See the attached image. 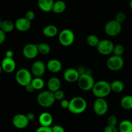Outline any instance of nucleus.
I'll use <instances>...</instances> for the list:
<instances>
[{"mask_svg": "<svg viewBox=\"0 0 132 132\" xmlns=\"http://www.w3.org/2000/svg\"><path fill=\"white\" fill-rule=\"evenodd\" d=\"M129 6H130V9L132 10V0H130V3H129Z\"/></svg>", "mask_w": 132, "mask_h": 132, "instance_id": "37998d69", "label": "nucleus"}, {"mask_svg": "<svg viewBox=\"0 0 132 132\" xmlns=\"http://www.w3.org/2000/svg\"><path fill=\"white\" fill-rule=\"evenodd\" d=\"M38 104L43 108H49L54 104L55 101L54 92L50 90H45L39 94L37 97Z\"/></svg>", "mask_w": 132, "mask_h": 132, "instance_id": "7ed1b4c3", "label": "nucleus"}, {"mask_svg": "<svg viewBox=\"0 0 132 132\" xmlns=\"http://www.w3.org/2000/svg\"><path fill=\"white\" fill-rule=\"evenodd\" d=\"M52 132H65L64 128L60 125H55L52 127Z\"/></svg>", "mask_w": 132, "mask_h": 132, "instance_id": "e433bc0d", "label": "nucleus"}, {"mask_svg": "<svg viewBox=\"0 0 132 132\" xmlns=\"http://www.w3.org/2000/svg\"><path fill=\"white\" fill-rule=\"evenodd\" d=\"M39 122L43 126H50L53 122V117L48 112H43L39 116Z\"/></svg>", "mask_w": 132, "mask_h": 132, "instance_id": "a211bd4d", "label": "nucleus"}, {"mask_svg": "<svg viewBox=\"0 0 132 132\" xmlns=\"http://www.w3.org/2000/svg\"><path fill=\"white\" fill-rule=\"evenodd\" d=\"M121 106L123 109L130 110L132 109V95H125L121 99Z\"/></svg>", "mask_w": 132, "mask_h": 132, "instance_id": "393cba45", "label": "nucleus"}, {"mask_svg": "<svg viewBox=\"0 0 132 132\" xmlns=\"http://www.w3.org/2000/svg\"><path fill=\"white\" fill-rule=\"evenodd\" d=\"M54 97H55V100L57 101H61L64 99V96H65V94H64V91L61 90H58L57 91L54 92Z\"/></svg>", "mask_w": 132, "mask_h": 132, "instance_id": "473e14b6", "label": "nucleus"}, {"mask_svg": "<svg viewBox=\"0 0 132 132\" xmlns=\"http://www.w3.org/2000/svg\"><path fill=\"white\" fill-rule=\"evenodd\" d=\"M46 67L45 63L39 60L34 62L31 67V73L36 77H42L45 73Z\"/></svg>", "mask_w": 132, "mask_h": 132, "instance_id": "ddd939ff", "label": "nucleus"}, {"mask_svg": "<svg viewBox=\"0 0 132 132\" xmlns=\"http://www.w3.org/2000/svg\"><path fill=\"white\" fill-rule=\"evenodd\" d=\"M107 123H108V125L117 126V124H118V119L116 116L112 115L108 117V119H107Z\"/></svg>", "mask_w": 132, "mask_h": 132, "instance_id": "7c9ffc66", "label": "nucleus"}, {"mask_svg": "<svg viewBox=\"0 0 132 132\" xmlns=\"http://www.w3.org/2000/svg\"><path fill=\"white\" fill-rule=\"evenodd\" d=\"M27 119H28V121H32L35 119V115L34 113H28V114L27 115Z\"/></svg>", "mask_w": 132, "mask_h": 132, "instance_id": "79ce46f5", "label": "nucleus"}, {"mask_svg": "<svg viewBox=\"0 0 132 132\" xmlns=\"http://www.w3.org/2000/svg\"><path fill=\"white\" fill-rule=\"evenodd\" d=\"M1 22H2V21H1V18H0V28H1Z\"/></svg>", "mask_w": 132, "mask_h": 132, "instance_id": "a18cd8bd", "label": "nucleus"}, {"mask_svg": "<svg viewBox=\"0 0 132 132\" xmlns=\"http://www.w3.org/2000/svg\"><path fill=\"white\" fill-rule=\"evenodd\" d=\"M35 132H52V127L50 126H41L37 128Z\"/></svg>", "mask_w": 132, "mask_h": 132, "instance_id": "72a5a7b5", "label": "nucleus"}, {"mask_svg": "<svg viewBox=\"0 0 132 132\" xmlns=\"http://www.w3.org/2000/svg\"><path fill=\"white\" fill-rule=\"evenodd\" d=\"M2 67H1V64H0V74H1V72H2Z\"/></svg>", "mask_w": 132, "mask_h": 132, "instance_id": "c03bdc74", "label": "nucleus"}, {"mask_svg": "<svg viewBox=\"0 0 132 132\" xmlns=\"http://www.w3.org/2000/svg\"><path fill=\"white\" fill-rule=\"evenodd\" d=\"M58 39L62 46H70L74 42L75 34L72 30L65 28L59 34Z\"/></svg>", "mask_w": 132, "mask_h": 132, "instance_id": "39448f33", "label": "nucleus"}, {"mask_svg": "<svg viewBox=\"0 0 132 132\" xmlns=\"http://www.w3.org/2000/svg\"><path fill=\"white\" fill-rule=\"evenodd\" d=\"M122 30V24L114 20L109 21L106 23L104 26V32L110 37H116L121 33Z\"/></svg>", "mask_w": 132, "mask_h": 132, "instance_id": "0eeeda50", "label": "nucleus"}, {"mask_svg": "<svg viewBox=\"0 0 132 132\" xmlns=\"http://www.w3.org/2000/svg\"><path fill=\"white\" fill-rule=\"evenodd\" d=\"M126 19V15L125 14V12H119L117 13L116 15V20L118 22H119L120 23H122L123 22L125 21Z\"/></svg>", "mask_w": 132, "mask_h": 132, "instance_id": "2f4dec72", "label": "nucleus"}, {"mask_svg": "<svg viewBox=\"0 0 132 132\" xmlns=\"http://www.w3.org/2000/svg\"><path fill=\"white\" fill-rule=\"evenodd\" d=\"M93 107L94 112L99 116L105 115L108 110V104L104 98H97Z\"/></svg>", "mask_w": 132, "mask_h": 132, "instance_id": "9d476101", "label": "nucleus"}, {"mask_svg": "<svg viewBox=\"0 0 132 132\" xmlns=\"http://www.w3.org/2000/svg\"><path fill=\"white\" fill-rule=\"evenodd\" d=\"M87 108V102L83 97L80 96L74 97L70 101L68 110L73 114H81Z\"/></svg>", "mask_w": 132, "mask_h": 132, "instance_id": "f257e3e1", "label": "nucleus"}, {"mask_svg": "<svg viewBox=\"0 0 132 132\" xmlns=\"http://www.w3.org/2000/svg\"><path fill=\"white\" fill-rule=\"evenodd\" d=\"M15 27L19 32H27L30 28L31 21L26 18H20L16 20L15 23Z\"/></svg>", "mask_w": 132, "mask_h": 132, "instance_id": "dca6fc26", "label": "nucleus"}, {"mask_svg": "<svg viewBox=\"0 0 132 132\" xmlns=\"http://www.w3.org/2000/svg\"><path fill=\"white\" fill-rule=\"evenodd\" d=\"M112 91L115 93H121L125 89V85L123 82L120 80H115L110 83Z\"/></svg>", "mask_w": 132, "mask_h": 132, "instance_id": "b1692460", "label": "nucleus"}, {"mask_svg": "<svg viewBox=\"0 0 132 132\" xmlns=\"http://www.w3.org/2000/svg\"><path fill=\"white\" fill-rule=\"evenodd\" d=\"M81 73L76 69L73 68H69L65 70L63 73L64 80L70 83L77 82Z\"/></svg>", "mask_w": 132, "mask_h": 132, "instance_id": "4468645a", "label": "nucleus"}, {"mask_svg": "<svg viewBox=\"0 0 132 132\" xmlns=\"http://www.w3.org/2000/svg\"><path fill=\"white\" fill-rule=\"evenodd\" d=\"M14 55V52L12 51V50H6V51L5 52V57H6L13 58Z\"/></svg>", "mask_w": 132, "mask_h": 132, "instance_id": "a19ab883", "label": "nucleus"}, {"mask_svg": "<svg viewBox=\"0 0 132 132\" xmlns=\"http://www.w3.org/2000/svg\"><path fill=\"white\" fill-rule=\"evenodd\" d=\"M30 121L27 119V115L19 113L13 117L12 124L16 128L24 129L28 126Z\"/></svg>", "mask_w": 132, "mask_h": 132, "instance_id": "f8f14e48", "label": "nucleus"}, {"mask_svg": "<svg viewBox=\"0 0 132 132\" xmlns=\"http://www.w3.org/2000/svg\"><path fill=\"white\" fill-rule=\"evenodd\" d=\"M31 83L36 90H41L45 86V81L41 77H36L32 79Z\"/></svg>", "mask_w": 132, "mask_h": 132, "instance_id": "bb28decb", "label": "nucleus"}, {"mask_svg": "<svg viewBox=\"0 0 132 132\" xmlns=\"http://www.w3.org/2000/svg\"><path fill=\"white\" fill-rule=\"evenodd\" d=\"M69 104H70V101L67 100V99H63V100L61 101V103L60 105L64 109H68V106H69Z\"/></svg>", "mask_w": 132, "mask_h": 132, "instance_id": "4c0bfd02", "label": "nucleus"}, {"mask_svg": "<svg viewBox=\"0 0 132 132\" xmlns=\"http://www.w3.org/2000/svg\"><path fill=\"white\" fill-rule=\"evenodd\" d=\"M6 39V33L0 28V45L3 43Z\"/></svg>", "mask_w": 132, "mask_h": 132, "instance_id": "58836bf2", "label": "nucleus"}, {"mask_svg": "<svg viewBox=\"0 0 132 132\" xmlns=\"http://www.w3.org/2000/svg\"><path fill=\"white\" fill-rule=\"evenodd\" d=\"M92 93L97 98L106 97L112 92L110 83L106 81L101 80L95 82L92 88Z\"/></svg>", "mask_w": 132, "mask_h": 132, "instance_id": "f03ea898", "label": "nucleus"}, {"mask_svg": "<svg viewBox=\"0 0 132 132\" xmlns=\"http://www.w3.org/2000/svg\"><path fill=\"white\" fill-rule=\"evenodd\" d=\"M54 2V0H37V5L40 10L45 12H49L52 11Z\"/></svg>", "mask_w": 132, "mask_h": 132, "instance_id": "6ab92c4d", "label": "nucleus"}, {"mask_svg": "<svg viewBox=\"0 0 132 132\" xmlns=\"http://www.w3.org/2000/svg\"><path fill=\"white\" fill-rule=\"evenodd\" d=\"M47 86L48 90L55 92L59 90L61 86V82L60 79L56 77H52L48 79L47 82Z\"/></svg>", "mask_w": 132, "mask_h": 132, "instance_id": "aec40b11", "label": "nucleus"}, {"mask_svg": "<svg viewBox=\"0 0 132 132\" xmlns=\"http://www.w3.org/2000/svg\"><path fill=\"white\" fill-rule=\"evenodd\" d=\"M99 37L94 34H90L86 38V43L88 45L92 47H97L99 44Z\"/></svg>", "mask_w": 132, "mask_h": 132, "instance_id": "c85d7f7f", "label": "nucleus"}, {"mask_svg": "<svg viewBox=\"0 0 132 132\" xmlns=\"http://www.w3.org/2000/svg\"><path fill=\"white\" fill-rule=\"evenodd\" d=\"M125 64L123 58L122 56L118 55H112L110 56L106 61V66L109 70L112 71H119L122 69Z\"/></svg>", "mask_w": 132, "mask_h": 132, "instance_id": "6e6552de", "label": "nucleus"}, {"mask_svg": "<svg viewBox=\"0 0 132 132\" xmlns=\"http://www.w3.org/2000/svg\"><path fill=\"white\" fill-rule=\"evenodd\" d=\"M104 132H119L117 126L107 125L104 129Z\"/></svg>", "mask_w": 132, "mask_h": 132, "instance_id": "f704fd0d", "label": "nucleus"}, {"mask_svg": "<svg viewBox=\"0 0 132 132\" xmlns=\"http://www.w3.org/2000/svg\"><path fill=\"white\" fill-rule=\"evenodd\" d=\"M39 53L42 55H47L51 51V48L48 44L46 43H41L37 44Z\"/></svg>", "mask_w": 132, "mask_h": 132, "instance_id": "cd10ccee", "label": "nucleus"}, {"mask_svg": "<svg viewBox=\"0 0 132 132\" xmlns=\"http://www.w3.org/2000/svg\"><path fill=\"white\" fill-rule=\"evenodd\" d=\"M46 68L52 73H58L62 69V63L58 59H52L46 63Z\"/></svg>", "mask_w": 132, "mask_h": 132, "instance_id": "f3484780", "label": "nucleus"}, {"mask_svg": "<svg viewBox=\"0 0 132 132\" xmlns=\"http://www.w3.org/2000/svg\"><path fill=\"white\" fill-rule=\"evenodd\" d=\"M119 132H132V122L129 120H123L119 124Z\"/></svg>", "mask_w": 132, "mask_h": 132, "instance_id": "5701e85b", "label": "nucleus"}, {"mask_svg": "<svg viewBox=\"0 0 132 132\" xmlns=\"http://www.w3.org/2000/svg\"><path fill=\"white\" fill-rule=\"evenodd\" d=\"M114 44L110 40L103 39L99 41L97 49L99 54L102 55H110L112 53H113V47H114Z\"/></svg>", "mask_w": 132, "mask_h": 132, "instance_id": "1a4fd4ad", "label": "nucleus"}, {"mask_svg": "<svg viewBox=\"0 0 132 132\" xmlns=\"http://www.w3.org/2000/svg\"><path fill=\"white\" fill-rule=\"evenodd\" d=\"M1 66L2 67L3 71H4L6 73H10L15 70L16 64H15V61L14 60L13 58L5 57L1 61Z\"/></svg>", "mask_w": 132, "mask_h": 132, "instance_id": "2eb2a0df", "label": "nucleus"}, {"mask_svg": "<svg viewBox=\"0 0 132 132\" xmlns=\"http://www.w3.org/2000/svg\"><path fill=\"white\" fill-rule=\"evenodd\" d=\"M15 80L21 86H27L32 82V73L28 70L25 68H21L15 73Z\"/></svg>", "mask_w": 132, "mask_h": 132, "instance_id": "423d86ee", "label": "nucleus"}, {"mask_svg": "<svg viewBox=\"0 0 132 132\" xmlns=\"http://www.w3.org/2000/svg\"><path fill=\"white\" fill-rule=\"evenodd\" d=\"M24 87H25V89L26 90H27V92L28 93H32L34 90H36L34 88L33 85H32V83L28 84V85H27V86H25Z\"/></svg>", "mask_w": 132, "mask_h": 132, "instance_id": "ea45409f", "label": "nucleus"}, {"mask_svg": "<svg viewBox=\"0 0 132 132\" xmlns=\"http://www.w3.org/2000/svg\"><path fill=\"white\" fill-rule=\"evenodd\" d=\"M24 18H27L28 20L32 21L35 18V13L34 12L32 11V10H28L26 12L25 15H24Z\"/></svg>", "mask_w": 132, "mask_h": 132, "instance_id": "c9c22d12", "label": "nucleus"}, {"mask_svg": "<svg viewBox=\"0 0 132 132\" xmlns=\"http://www.w3.org/2000/svg\"><path fill=\"white\" fill-rule=\"evenodd\" d=\"M67 9V4L62 0H58L54 2L52 8V12L55 14H61L65 11Z\"/></svg>", "mask_w": 132, "mask_h": 132, "instance_id": "4be33fe9", "label": "nucleus"}, {"mask_svg": "<svg viewBox=\"0 0 132 132\" xmlns=\"http://www.w3.org/2000/svg\"><path fill=\"white\" fill-rule=\"evenodd\" d=\"M43 34L48 37H54L58 34V29L54 24H48L43 29Z\"/></svg>", "mask_w": 132, "mask_h": 132, "instance_id": "412c9836", "label": "nucleus"}, {"mask_svg": "<svg viewBox=\"0 0 132 132\" xmlns=\"http://www.w3.org/2000/svg\"><path fill=\"white\" fill-rule=\"evenodd\" d=\"M39 54L37 44L29 43L26 45L23 48V55L28 59H33Z\"/></svg>", "mask_w": 132, "mask_h": 132, "instance_id": "9b49d317", "label": "nucleus"}, {"mask_svg": "<svg viewBox=\"0 0 132 132\" xmlns=\"http://www.w3.org/2000/svg\"><path fill=\"white\" fill-rule=\"evenodd\" d=\"M125 52V48L121 44H117L114 45L113 50V54L115 55L122 56Z\"/></svg>", "mask_w": 132, "mask_h": 132, "instance_id": "c756f323", "label": "nucleus"}, {"mask_svg": "<svg viewBox=\"0 0 132 132\" xmlns=\"http://www.w3.org/2000/svg\"><path fill=\"white\" fill-rule=\"evenodd\" d=\"M14 27H15V24L12 21L6 19V20L2 21L0 28L5 33H9L13 31Z\"/></svg>", "mask_w": 132, "mask_h": 132, "instance_id": "a878e982", "label": "nucleus"}, {"mask_svg": "<svg viewBox=\"0 0 132 132\" xmlns=\"http://www.w3.org/2000/svg\"><path fill=\"white\" fill-rule=\"evenodd\" d=\"M95 82L92 75L88 73H82L80 74L77 84L81 90L83 91H90L92 90Z\"/></svg>", "mask_w": 132, "mask_h": 132, "instance_id": "20e7f679", "label": "nucleus"}]
</instances>
